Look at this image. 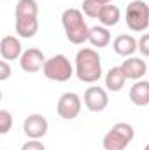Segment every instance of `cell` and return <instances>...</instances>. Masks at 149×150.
Returning a JSON list of instances; mask_svg holds the SVG:
<instances>
[{"label":"cell","instance_id":"16","mask_svg":"<svg viewBox=\"0 0 149 150\" xmlns=\"http://www.w3.org/2000/svg\"><path fill=\"white\" fill-rule=\"evenodd\" d=\"M90 44L93 47H107L111 44V33L107 30V26H93L90 28Z\"/></svg>","mask_w":149,"mask_h":150},{"label":"cell","instance_id":"14","mask_svg":"<svg viewBox=\"0 0 149 150\" xmlns=\"http://www.w3.org/2000/svg\"><path fill=\"white\" fill-rule=\"evenodd\" d=\"M39 32L37 18H16V33L21 38H32Z\"/></svg>","mask_w":149,"mask_h":150},{"label":"cell","instance_id":"7","mask_svg":"<svg viewBox=\"0 0 149 150\" xmlns=\"http://www.w3.org/2000/svg\"><path fill=\"white\" fill-rule=\"evenodd\" d=\"M84 105L90 112H104L109 105V94L98 86H91L84 93Z\"/></svg>","mask_w":149,"mask_h":150},{"label":"cell","instance_id":"25","mask_svg":"<svg viewBox=\"0 0 149 150\" xmlns=\"http://www.w3.org/2000/svg\"><path fill=\"white\" fill-rule=\"evenodd\" d=\"M144 150H149V145H146V149H144Z\"/></svg>","mask_w":149,"mask_h":150},{"label":"cell","instance_id":"24","mask_svg":"<svg viewBox=\"0 0 149 150\" xmlns=\"http://www.w3.org/2000/svg\"><path fill=\"white\" fill-rule=\"evenodd\" d=\"M100 4H104V5H107V4H112V0H98Z\"/></svg>","mask_w":149,"mask_h":150},{"label":"cell","instance_id":"11","mask_svg":"<svg viewBox=\"0 0 149 150\" xmlns=\"http://www.w3.org/2000/svg\"><path fill=\"white\" fill-rule=\"evenodd\" d=\"M121 68H123V72L126 75V79H132V80H142V77L148 72L146 61L140 59V58H137V56L126 58V61H123Z\"/></svg>","mask_w":149,"mask_h":150},{"label":"cell","instance_id":"1","mask_svg":"<svg viewBox=\"0 0 149 150\" xmlns=\"http://www.w3.org/2000/svg\"><path fill=\"white\" fill-rule=\"evenodd\" d=\"M75 75L81 82L93 84L102 77V59L91 47H82L75 54Z\"/></svg>","mask_w":149,"mask_h":150},{"label":"cell","instance_id":"19","mask_svg":"<svg viewBox=\"0 0 149 150\" xmlns=\"http://www.w3.org/2000/svg\"><path fill=\"white\" fill-rule=\"evenodd\" d=\"M102 9H104V4H100L98 0H82L81 4V11L88 18H98Z\"/></svg>","mask_w":149,"mask_h":150},{"label":"cell","instance_id":"23","mask_svg":"<svg viewBox=\"0 0 149 150\" xmlns=\"http://www.w3.org/2000/svg\"><path fill=\"white\" fill-rule=\"evenodd\" d=\"M9 77H11V67L4 59V61H0V80H7Z\"/></svg>","mask_w":149,"mask_h":150},{"label":"cell","instance_id":"4","mask_svg":"<svg viewBox=\"0 0 149 150\" xmlns=\"http://www.w3.org/2000/svg\"><path fill=\"white\" fill-rule=\"evenodd\" d=\"M42 74L46 79L54 82H67L74 75V68L65 54H54L49 59H46V65L42 68Z\"/></svg>","mask_w":149,"mask_h":150},{"label":"cell","instance_id":"21","mask_svg":"<svg viewBox=\"0 0 149 150\" xmlns=\"http://www.w3.org/2000/svg\"><path fill=\"white\" fill-rule=\"evenodd\" d=\"M139 51H140L142 56L149 58V33H144L140 37V40H139Z\"/></svg>","mask_w":149,"mask_h":150},{"label":"cell","instance_id":"17","mask_svg":"<svg viewBox=\"0 0 149 150\" xmlns=\"http://www.w3.org/2000/svg\"><path fill=\"white\" fill-rule=\"evenodd\" d=\"M119 19H121V11H119L117 5H112V4L104 5L102 12L98 16V21L102 23V26H107V28L109 26H116L119 23Z\"/></svg>","mask_w":149,"mask_h":150},{"label":"cell","instance_id":"3","mask_svg":"<svg viewBox=\"0 0 149 150\" xmlns=\"http://www.w3.org/2000/svg\"><path fill=\"white\" fill-rule=\"evenodd\" d=\"M133 136H135V131L132 124L117 122L107 131V134L102 140V145L105 150H125L133 140Z\"/></svg>","mask_w":149,"mask_h":150},{"label":"cell","instance_id":"12","mask_svg":"<svg viewBox=\"0 0 149 150\" xmlns=\"http://www.w3.org/2000/svg\"><path fill=\"white\" fill-rule=\"evenodd\" d=\"M112 49L116 54L119 56H125V58H130L135 54V51L139 49V40L132 37V35H117L112 42Z\"/></svg>","mask_w":149,"mask_h":150},{"label":"cell","instance_id":"2","mask_svg":"<svg viewBox=\"0 0 149 150\" xmlns=\"http://www.w3.org/2000/svg\"><path fill=\"white\" fill-rule=\"evenodd\" d=\"M62 25L65 30L67 40L70 44H84L90 38V28L84 21V14L79 9H65L62 14Z\"/></svg>","mask_w":149,"mask_h":150},{"label":"cell","instance_id":"9","mask_svg":"<svg viewBox=\"0 0 149 150\" xmlns=\"http://www.w3.org/2000/svg\"><path fill=\"white\" fill-rule=\"evenodd\" d=\"M47 127H49V124H47L46 117H42L39 113L28 115L23 122V131L30 140H40L47 133Z\"/></svg>","mask_w":149,"mask_h":150},{"label":"cell","instance_id":"8","mask_svg":"<svg viewBox=\"0 0 149 150\" xmlns=\"http://www.w3.org/2000/svg\"><path fill=\"white\" fill-rule=\"evenodd\" d=\"M44 65H46V58H44L42 51L37 47H30V49L23 51V54L19 58V67L27 74H35L44 68Z\"/></svg>","mask_w":149,"mask_h":150},{"label":"cell","instance_id":"15","mask_svg":"<svg viewBox=\"0 0 149 150\" xmlns=\"http://www.w3.org/2000/svg\"><path fill=\"white\" fill-rule=\"evenodd\" d=\"M125 82H126V75L123 72V68L121 67H114L111 68L107 75H105V87L112 91V93H117V91H121L123 89V86H125Z\"/></svg>","mask_w":149,"mask_h":150},{"label":"cell","instance_id":"6","mask_svg":"<svg viewBox=\"0 0 149 150\" xmlns=\"http://www.w3.org/2000/svg\"><path fill=\"white\" fill-rule=\"evenodd\" d=\"M81 107H82V101L79 98V94L75 93H63L56 103V112L62 119L65 120H72L75 119L79 112H81Z\"/></svg>","mask_w":149,"mask_h":150},{"label":"cell","instance_id":"13","mask_svg":"<svg viewBox=\"0 0 149 150\" xmlns=\"http://www.w3.org/2000/svg\"><path fill=\"white\" fill-rule=\"evenodd\" d=\"M130 100L137 107H146L149 103V80H137L130 87Z\"/></svg>","mask_w":149,"mask_h":150},{"label":"cell","instance_id":"18","mask_svg":"<svg viewBox=\"0 0 149 150\" xmlns=\"http://www.w3.org/2000/svg\"><path fill=\"white\" fill-rule=\"evenodd\" d=\"M39 5L35 0H18L14 18H37Z\"/></svg>","mask_w":149,"mask_h":150},{"label":"cell","instance_id":"22","mask_svg":"<svg viewBox=\"0 0 149 150\" xmlns=\"http://www.w3.org/2000/svg\"><path fill=\"white\" fill-rule=\"evenodd\" d=\"M21 150H46V147H44L39 140H28V142L21 147Z\"/></svg>","mask_w":149,"mask_h":150},{"label":"cell","instance_id":"20","mask_svg":"<svg viewBox=\"0 0 149 150\" xmlns=\"http://www.w3.org/2000/svg\"><path fill=\"white\" fill-rule=\"evenodd\" d=\"M12 127V115L9 110H0V134H7Z\"/></svg>","mask_w":149,"mask_h":150},{"label":"cell","instance_id":"5","mask_svg":"<svg viewBox=\"0 0 149 150\" xmlns=\"http://www.w3.org/2000/svg\"><path fill=\"white\" fill-rule=\"evenodd\" d=\"M126 26L132 32H144L149 26V5L142 0H133L126 7Z\"/></svg>","mask_w":149,"mask_h":150},{"label":"cell","instance_id":"10","mask_svg":"<svg viewBox=\"0 0 149 150\" xmlns=\"http://www.w3.org/2000/svg\"><path fill=\"white\" fill-rule=\"evenodd\" d=\"M0 54L5 61L19 59L23 54V45H21L19 38L12 37V35H5L0 40Z\"/></svg>","mask_w":149,"mask_h":150}]
</instances>
